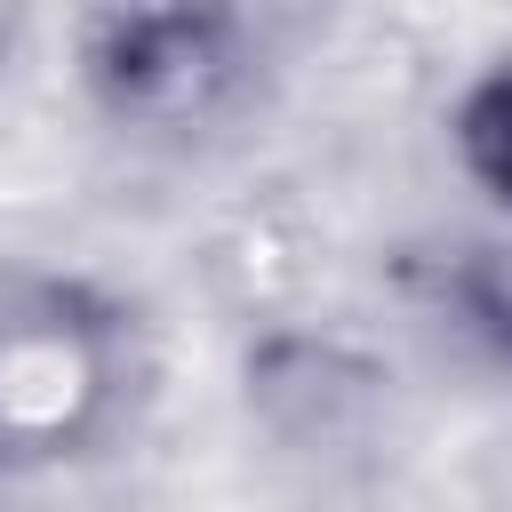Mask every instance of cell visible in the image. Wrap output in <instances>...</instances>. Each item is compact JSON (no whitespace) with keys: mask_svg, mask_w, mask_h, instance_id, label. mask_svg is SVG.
I'll use <instances>...</instances> for the list:
<instances>
[{"mask_svg":"<svg viewBox=\"0 0 512 512\" xmlns=\"http://www.w3.org/2000/svg\"><path fill=\"white\" fill-rule=\"evenodd\" d=\"M72 80L112 136L192 152L256 112L272 80V32L224 0L88 8L72 16Z\"/></svg>","mask_w":512,"mask_h":512,"instance_id":"obj_2","label":"cell"},{"mask_svg":"<svg viewBox=\"0 0 512 512\" xmlns=\"http://www.w3.org/2000/svg\"><path fill=\"white\" fill-rule=\"evenodd\" d=\"M144 320L64 264H0V480L104 456L144 400Z\"/></svg>","mask_w":512,"mask_h":512,"instance_id":"obj_1","label":"cell"},{"mask_svg":"<svg viewBox=\"0 0 512 512\" xmlns=\"http://www.w3.org/2000/svg\"><path fill=\"white\" fill-rule=\"evenodd\" d=\"M440 296H448L456 320L480 336V352L512 368V224L464 240V248L440 264Z\"/></svg>","mask_w":512,"mask_h":512,"instance_id":"obj_5","label":"cell"},{"mask_svg":"<svg viewBox=\"0 0 512 512\" xmlns=\"http://www.w3.org/2000/svg\"><path fill=\"white\" fill-rule=\"evenodd\" d=\"M448 160L488 200L496 224H512V48H496L448 104Z\"/></svg>","mask_w":512,"mask_h":512,"instance_id":"obj_4","label":"cell"},{"mask_svg":"<svg viewBox=\"0 0 512 512\" xmlns=\"http://www.w3.org/2000/svg\"><path fill=\"white\" fill-rule=\"evenodd\" d=\"M240 400L256 416V432L288 456H352L368 448L376 416H384V368L344 344L336 328L312 320H248L240 344Z\"/></svg>","mask_w":512,"mask_h":512,"instance_id":"obj_3","label":"cell"},{"mask_svg":"<svg viewBox=\"0 0 512 512\" xmlns=\"http://www.w3.org/2000/svg\"><path fill=\"white\" fill-rule=\"evenodd\" d=\"M488 512H512V488H496V496H488Z\"/></svg>","mask_w":512,"mask_h":512,"instance_id":"obj_6","label":"cell"}]
</instances>
